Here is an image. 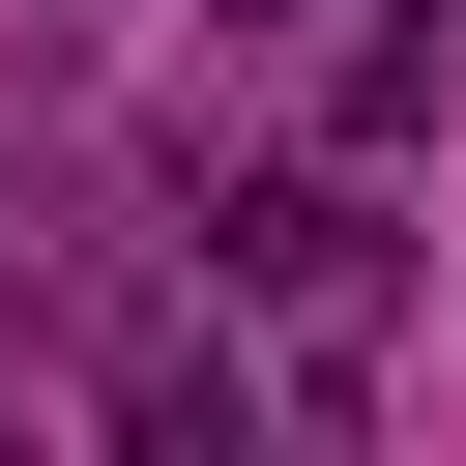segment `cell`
<instances>
[{
    "instance_id": "obj_1",
    "label": "cell",
    "mask_w": 466,
    "mask_h": 466,
    "mask_svg": "<svg viewBox=\"0 0 466 466\" xmlns=\"http://www.w3.org/2000/svg\"><path fill=\"white\" fill-rule=\"evenodd\" d=\"M233 262H262V291H379V204H320V175H291V204H233Z\"/></svg>"
},
{
    "instance_id": "obj_2",
    "label": "cell",
    "mask_w": 466,
    "mask_h": 466,
    "mask_svg": "<svg viewBox=\"0 0 466 466\" xmlns=\"http://www.w3.org/2000/svg\"><path fill=\"white\" fill-rule=\"evenodd\" d=\"M0 350H29V291H0Z\"/></svg>"
}]
</instances>
